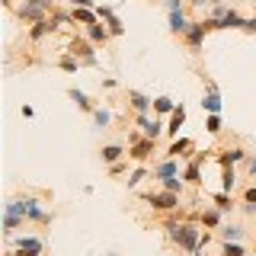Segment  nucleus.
<instances>
[{"label": "nucleus", "instance_id": "f257e3e1", "mask_svg": "<svg viewBox=\"0 0 256 256\" xmlns=\"http://www.w3.org/2000/svg\"><path fill=\"white\" fill-rule=\"evenodd\" d=\"M164 230H166V240H170L176 250H182V253H196L205 228H202L198 221H180L176 214H166Z\"/></svg>", "mask_w": 256, "mask_h": 256}, {"label": "nucleus", "instance_id": "f03ea898", "mask_svg": "<svg viewBox=\"0 0 256 256\" xmlns=\"http://www.w3.org/2000/svg\"><path fill=\"white\" fill-rule=\"evenodd\" d=\"M180 192H170V189H154V192H144V202H148L154 212H160V214H173L176 208H180Z\"/></svg>", "mask_w": 256, "mask_h": 256}, {"label": "nucleus", "instance_id": "7ed1b4c3", "mask_svg": "<svg viewBox=\"0 0 256 256\" xmlns=\"http://www.w3.org/2000/svg\"><path fill=\"white\" fill-rule=\"evenodd\" d=\"M20 198H22V208H26V221H29V224L48 228V224L54 221V212H48L38 196H20Z\"/></svg>", "mask_w": 256, "mask_h": 256}, {"label": "nucleus", "instance_id": "20e7f679", "mask_svg": "<svg viewBox=\"0 0 256 256\" xmlns=\"http://www.w3.org/2000/svg\"><path fill=\"white\" fill-rule=\"evenodd\" d=\"M45 253V240L38 234H22L10 240V253L6 256H42Z\"/></svg>", "mask_w": 256, "mask_h": 256}, {"label": "nucleus", "instance_id": "39448f33", "mask_svg": "<svg viewBox=\"0 0 256 256\" xmlns=\"http://www.w3.org/2000/svg\"><path fill=\"white\" fill-rule=\"evenodd\" d=\"M68 52L77 54L80 61H84V68H96L100 64V54H96V45L90 38H80V36H70L68 38Z\"/></svg>", "mask_w": 256, "mask_h": 256}, {"label": "nucleus", "instance_id": "423d86ee", "mask_svg": "<svg viewBox=\"0 0 256 256\" xmlns=\"http://www.w3.org/2000/svg\"><path fill=\"white\" fill-rule=\"evenodd\" d=\"M134 128H141L144 138H154V141H160L166 134V122L160 116H154V112L150 116H134Z\"/></svg>", "mask_w": 256, "mask_h": 256}, {"label": "nucleus", "instance_id": "0eeeda50", "mask_svg": "<svg viewBox=\"0 0 256 256\" xmlns=\"http://www.w3.org/2000/svg\"><path fill=\"white\" fill-rule=\"evenodd\" d=\"M150 154H157V141L154 138H141L138 141H132L128 144V160H134V164H148Z\"/></svg>", "mask_w": 256, "mask_h": 256}, {"label": "nucleus", "instance_id": "6e6552de", "mask_svg": "<svg viewBox=\"0 0 256 256\" xmlns=\"http://www.w3.org/2000/svg\"><path fill=\"white\" fill-rule=\"evenodd\" d=\"M205 36H208L205 20H192V26H189L186 36H182V42H186V48H189L192 54H198V52H202V45H205Z\"/></svg>", "mask_w": 256, "mask_h": 256}, {"label": "nucleus", "instance_id": "1a4fd4ad", "mask_svg": "<svg viewBox=\"0 0 256 256\" xmlns=\"http://www.w3.org/2000/svg\"><path fill=\"white\" fill-rule=\"evenodd\" d=\"M125 102H128V109H132L134 116H150V112H154V96H148L141 90H128Z\"/></svg>", "mask_w": 256, "mask_h": 256}, {"label": "nucleus", "instance_id": "9d476101", "mask_svg": "<svg viewBox=\"0 0 256 256\" xmlns=\"http://www.w3.org/2000/svg\"><path fill=\"white\" fill-rule=\"evenodd\" d=\"M180 157H160L157 164H150V180H170V176H180Z\"/></svg>", "mask_w": 256, "mask_h": 256}, {"label": "nucleus", "instance_id": "9b49d317", "mask_svg": "<svg viewBox=\"0 0 256 256\" xmlns=\"http://www.w3.org/2000/svg\"><path fill=\"white\" fill-rule=\"evenodd\" d=\"M96 16H100V20H102V22H106V26H109V32H112V38H122V36H125V22L118 20L116 6H109V4L96 6Z\"/></svg>", "mask_w": 256, "mask_h": 256}, {"label": "nucleus", "instance_id": "f8f14e48", "mask_svg": "<svg viewBox=\"0 0 256 256\" xmlns=\"http://www.w3.org/2000/svg\"><path fill=\"white\" fill-rule=\"evenodd\" d=\"M202 109H205V116H208V112H221V109H224V100H221V86L214 84V80H205Z\"/></svg>", "mask_w": 256, "mask_h": 256}, {"label": "nucleus", "instance_id": "ddd939ff", "mask_svg": "<svg viewBox=\"0 0 256 256\" xmlns=\"http://www.w3.org/2000/svg\"><path fill=\"white\" fill-rule=\"evenodd\" d=\"M192 26V20H189V13L186 10H176V13H166V29H170V36L173 38H182L189 32Z\"/></svg>", "mask_w": 256, "mask_h": 256}, {"label": "nucleus", "instance_id": "4468645a", "mask_svg": "<svg viewBox=\"0 0 256 256\" xmlns=\"http://www.w3.org/2000/svg\"><path fill=\"white\" fill-rule=\"evenodd\" d=\"M224 218H228V214H224L218 205H205L202 212H198V224H202L205 230H218L224 224Z\"/></svg>", "mask_w": 256, "mask_h": 256}, {"label": "nucleus", "instance_id": "2eb2a0df", "mask_svg": "<svg viewBox=\"0 0 256 256\" xmlns=\"http://www.w3.org/2000/svg\"><path fill=\"white\" fill-rule=\"evenodd\" d=\"M246 157H250V150L240 148V144H230V148H224L218 154V164L221 166H237V164H246Z\"/></svg>", "mask_w": 256, "mask_h": 256}, {"label": "nucleus", "instance_id": "dca6fc26", "mask_svg": "<svg viewBox=\"0 0 256 256\" xmlns=\"http://www.w3.org/2000/svg\"><path fill=\"white\" fill-rule=\"evenodd\" d=\"M84 36L90 38L96 48H106V45L112 42V32H109V26H106L102 20H100V22H93V26H86V29H84Z\"/></svg>", "mask_w": 256, "mask_h": 256}, {"label": "nucleus", "instance_id": "f3484780", "mask_svg": "<svg viewBox=\"0 0 256 256\" xmlns=\"http://www.w3.org/2000/svg\"><path fill=\"white\" fill-rule=\"evenodd\" d=\"M186 125V106H182V102H176V109L170 112V116H166V138H180V128Z\"/></svg>", "mask_w": 256, "mask_h": 256}, {"label": "nucleus", "instance_id": "a211bd4d", "mask_svg": "<svg viewBox=\"0 0 256 256\" xmlns=\"http://www.w3.org/2000/svg\"><path fill=\"white\" fill-rule=\"evenodd\" d=\"M202 164H205V160H198V157H189L186 160V166H182V180H186L189 186H202V182H205Z\"/></svg>", "mask_w": 256, "mask_h": 256}, {"label": "nucleus", "instance_id": "6ab92c4d", "mask_svg": "<svg viewBox=\"0 0 256 256\" xmlns=\"http://www.w3.org/2000/svg\"><path fill=\"white\" fill-rule=\"evenodd\" d=\"M52 32H58V29H54L52 16H48V20H38V22H32V26L26 29V38H29V42H42V38H48Z\"/></svg>", "mask_w": 256, "mask_h": 256}, {"label": "nucleus", "instance_id": "aec40b11", "mask_svg": "<svg viewBox=\"0 0 256 256\" xmlns=\"http://www.w3.org/2000/svg\"><path fill=\"white\" fill-rule=\"evenodd\" d=\"M16 16H20L22 22H38V20H48V16H52V10H45V6H29V4H20L16 6Z\"/></svg>", "mask_w": 256, "mask_h": 256}, {"label": "nucleus", "instance_id": "412c9836", "mask_svg": "<svg viewBox=\"0 0 256 256\" xmlns=\"http://www.w3.org/2000/svg\"><path fill=\"white\" fill-rule=\"evenodd\" d=\"M100 157H102V164L106 166H112V164H118V160H125L128 157V148L125 144H102V150H100Z\"/></svg>", "mask_w": 256, "mask_h": 256}, {"label": "nucleus", "instance_id": "4be33fe9", "mask_svg": "<svg viewBox=\"0 0 256 256\" xmlns=\"http://www.w3.org/2000/svg\"><path fill=\"white\" fill-rule=\"evenodd\" d=\"M244 20H246V16L240 13V10L228 6V10H224V16L218 20V29H244Z\"/></svg>", "mask_w": 256, "mask_h": 256}, {"label": "nucleus", "instance_id": "5701e85b", "mask_svg": "<svg viewBox=\"0 0 256 256\" xmlns=\"http://www.w3.org/2000/svg\"><path fill=\"white\" fill-rule=\"evenodd\" d=\"M68 100L77 102L80 112H93V109H96V100H90V96H86L84 90H77V86H68Z\"/></svg>", "mask_w": 256, "mask_h": 256}, {"label": "nucleus", "instance_id": "b1692460", "mask_svg": "<svg viewBox=\"0 0 256 256\" xmlns=\"http://www.w3.org/2000/svg\"><path fill=\"white\" fill-rule=\"evenodd\" d=\"M189 150H192V141L186 134H180V138L170 141V148L164 150V157H189Z\"/></svg>", "mask_w": 256, "mask_h": 256}, {"label": "nucleus", "instance_id": "393cba45", "mask_svg": "<svg viewBox=\"0 0 256 256\" xmlns=\"http://www.w3.org/2000/svg\"><path fill=\"white\" fill-rule=\"evenodd\" d=\"M26 224H29L26 214H10V212H4V234H6V237H13L16 230H22Z\"/></svg>", "mask_w": 256, "mask_h": 256}, {"label": "nucleus", "instance_id": "a878e982", "mask_svg": "<svg viewBox=\"0 0 256 256\" xmlns=\"http://www.w3.org/2000/svg\"><path fill=\"white\" fill-rule=\"evenodd\" d=\"M54 64H58V70H64V74H77V70L84 68V61H80L77 54H70V52H61V58Z\"/></svg>", "mask_w": 256, "mask_h": 256}, {"label": "nucleus", "instance_id": "bb28decb", "mask_svg": "<svg viewBox=\"0 0 256 256\" xmlns=\"http://www.w3.org/2000/svg\"><path fill=\"white\" fill-rule=\"evenodd\" d=\"M52 22H54V29L77 26V20H74V10H61V6H54V10H52Z\"/></svg>", "mask_w": 256, "mask_h": 256}, {"label": "nucleus", "instance_id": "cd10ccee", "mask_svg": "<svg viewBox=\"0 0 256 256\" xmlns=\"http://www.w3.org/2000/svg\"><path fill=\"white\" fill-rule=\"evenodd\" d=\"M212 205H218L224 214H234V196L230 192H224V189H218V192H212Z\"/></svg>", "mask_w": 256, "mask_h": 256}, {"label": "nucleus", "instance_id": "c85d7f7f", "mask_svg": "<svg viewBox=\"0 0 256 256\" xmlns=\"http://www.w3.org/2000/svg\"><path fill=\"white\" fill-rule=\"evenodd\" d=\"M74 10V20L80 22V26H93V22H100V16H96V10H90V6H70Z\"/></svg>", "mask_w": 256, "mask_h": 256}, {"label": "nucleus", "instance_id": "c756f323", "mask_svg": "<svg viewBox=\"0 0 256 256\" xmlns=\"http://www.w3.org/2000/svg\"><path fill=\"white\" fill-rule=\"evenodd\" d=\"M173 109H176V100H170V96H154V116L166 118Z\"/></svg>", "mask_w": 256, "mask_h": 256}, {"label": "nucleus", "instance_id": "7c9ffc66", "mask_svg": "<svg viewBox=\"0 0 256 256\" xmlns=\"http://www.w3.org/2000/svg\"><path fill=\"white\" fill-rule=\"evenodd\" d=\"M218 237H221V240H244V228H240V224L224 221L221 228H218Z\"/></svg>", "mask_w": 256, "mask_h": 256}, {"label": "nucleus", "instance_id": "2f4dec72", "mask_svg": "<svg viewBox=\"0 0 256 256\" xmlns=\"http://www.w3.org/2000/svg\"><path fill=\"white\" fill-rule=\"evenodd\" d=\"M221 256H246L244 240H221Z\"/></svg>", "mask_w": 256, "mask_h": 256}, {"label": "nucleus", "instance_id": "473e14b6", "mask_svg": "<svg viewBox=\"0 0 256 256\" xmlns=\"http://www.w3.org/2000/svg\"><path fill=\"white\" fill-rule=\"evenodd\" d=\"M90 118H93L96 128H109V125H112V112H109L106 106H96V109L90 112Z\"/></svg>", "mask_w": 256, "mask_h": 256}, {"label": "nucleus", "instance_id": "72a5a7b5", "mask_svg": "<svg viewBox=\"0 0 256 256\" xmlns=\"http://www.w3.org/2000/svg\"><path fill=\"white\" fill-rule=\"evenodd\" d=\"M205 132H208V134H221V132H224L221 112H208V116H205Z\"/></svg>", "mask_w": 256, "mask_h": 256}, {"label": "nucleus", "instance_id": "f704fd0d", "mask_svg": "<svg viewBox=\"0 0 256 256\" xmlns=\"http://www.w3.org/2000/svg\"><path fill=\"white\" fill-rule=\"evenodd\" d=\"M221 189L224 192H234L237 189V170H234V166H221Z\"/></svg>", "mask_w": 256, "mask_h": 256}, {"label": "nucleus", "instance_id": "c9c22d12", "mask_svg": "<svg viewBox=\"0 0 256 256\" xmlns=\"http://www.w3.org/2000/svg\"><path fill=\"white\" fill-rule=\"evenodd\" d=\"M148 176H150V166H148V164H138V170H132V173H128V180H125L128 189H134L141 180H148Z\"/></svg>", "mask_w": 256, "mask_h": 256}, {"label": "nucleus", "instance_id": "e433bc0d", "mask_svg": "<svg viewBox=\"0 0 256 256\" xmlns=\"http://www.w3.org/2000/svg\"><path fill=\"white\" fill-rule=\"evenodd\" d=\"M160 186L170 189V192H180V196H182V189H186V180H182V173H180V176H170V180H160Z\"/></svg>", "mask_w": 256, "mask_h": 256}, {"label": "nucleus", "instance_id": "4c0bfd02", "mask_svg": "<svg viewBox=\"0 0 256 256\" xmlns=\"http://www.w3.org/2000/svg\"><path fill=\"white\" fill-rule=\"evenodd\" d=\"M166 13H176V10H186V0H164Z\"/></svg>", "mask_w": 256, "mask_h": 256}, {"label": "nucleus", "instance_id": "58836bf2", "mask_svg": "<svg viewBox=\"0 0 256 256\" xmlns=\"http://www.w3.org/2000/svg\"><path fill=\"white\" fill-rule=\"evenodd\" d=\"M125 170H128V164H125V160H118V164L109 166V176H125Z\"/></svg>", "mask_w": 256, "mask_h": 256}, {"label": "nucleus", "instance_id": "ea45409f", "mask_svg": "<svg viewBox=\"0 0 256 256\" xmlns=\"http://www.w3.org/2000/svg\"><path fill=\"white\" fill-rule=\"evenodd\" d=\"M240 32H246V36H256V16H246L244 20V29Z\"/></svg>", "mask_w": 256, "mask_h": 256}, {"label": "nucleus", "instance_id": "a19ab883", "mask_svg": "<svg viewBox=\"0 0 256 256\" xmlns=\"http://www.w3.org/2000/svg\"><path fill=\"white\" fill-rule=\"evenodd\" d=\"M244 202L256 205V182H253V186H246V189H244Z\"/></svg>", "mask_w": 256, "mask_h": 256}, {"label": "nucleus", "instance_id": "79ce46f5", "mask_svg": "<svg viewBox=\"0 0 256 256\" xmlns=\"http://www.w3.org/2000/svg\"><path fill=\"white\" fill-rule=\"evenodd\" d=\"M22 4H29V6H45V10H54L52 0H22Z\"/></svg>", "mask_w": 256, "mask_h": 256}, {"label": "nucleus", "instance_id": "37998d69", "mask_svg": "<svg viewBox=\"0 0 256 256\" xmlns=\"http://www.w3.org/2000/svg\"><path fill=\"white\" fill-rule=\"evenodd\" d=\"M246 173H250V176H256V154H250V157H246Z\"/></svg>", "mask_w": 256, "mask_h": 256}, {"label": "nucleus", "instance_id": "c03bdc74", "mask_svg": "<svg viewBox=\"0 0 256 256\" xmlns=\"http://www.w3.org/2000/svg\"><path fill=\"white\" fill-rule=\"evenodd\" d=\"M68 4H70V6H90V10H96L93 0H68Z\"/></svg>", "mask_w": 256, "mask_h": 256}, {"label": "nucleus", "instance_id": "a18cd8bd", "mask_svg": "<svg viewBox=\"0 0 256 256\" xmlns=\"http://www.w3.org/2000/svg\"><path fill=\"white\" fill-rule=\"evenodd\" d=\"M102 86H106V90H116L118 80H116V77H106V80H102Z\"/></svg>", "mask_w": 256, "mask_h": 256}, {"label": "nucleus", "instance_id": "49530a36", "mask_svg": "<svg viewBox=\"0 0 256 256\" xmlns=\"http://www.w3.org/2000/svg\"><path fill=\"white\" fill-rule=\"evenodd\" d=\"M20 112H22V118H36V109H32V106H22Z\"/></svg>", "mask_w": 256, "mask_h": 256}, {"label": "nucleus", "instance_id": "de8ad7c7", "mask_svg": "<svg viewBox=\"0 0 256 256\" xmlns=\"http://www.w3.org/2000/svg\"><path fill=\"white\" fill-rule=\"evenodd\" d=\"M192 6H198V10H205V6H212V0H189Z\"/></svg>", "mask_w": 256, "mask_h": 256}, {"label": "nucleus", "instance_id": "09e8293b", "mask_svg": "<svg viewBox=\"0 0 256 256\" xmlns=\"http://www.w3.org/2000/svg\"><path fill=\"white\" fill-rule=\"evenodd\" d=\"M244 214H250V218H253V214H256V205H250V202H244Z\"/></svg>", "mask_w": 256, "mask_h": 256}, {"label": "nucleus", "instance_id": "8fccbe9b", "mask_svg": "<svg viewBox=\"0 0 256 256\" xmlns=\"http://www.w3.org/2000/svg\"><path fill=\"white\" fill-rule=\"evenodd\" d=\"M212 4H224V0H212Z\"/></svg>", "mask_w": 256, "mask_h": 256}, {"label": "nucleus", "instance_id": "3c124183", "mask_svg": "<svg viewBox=\"0 0 256 256\" xmlns=\"http://www.w3.org/2000/svg\"><path fill=\"white\" fill-rule=\"evenodd\" d=\"M106 256H116V253H106Z\"/></svg>", "mask_w": 256, "mask_h": 256}]
</instances>
